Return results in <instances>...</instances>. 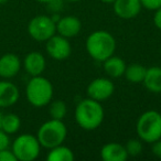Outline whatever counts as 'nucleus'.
<instances>
[{"label": "nucleus", "instance_id": "f257e3e1", "mask_svg": "<svg viewBox=\"0 0 161 161\" xmlns=\"http://www.w3.org/2000/svg\"><path fill=\"white\" fill-rule=\"evenodd\" d=\"M75 120L84 130H95L103 124L105 113L102 103L90 97L84 98L76 105Z\"/></svg>", "mask_w": 161, "mask_h": 161}, {"label": "nucleus", "instance_id": "f03ea898", "mask_svg": "<svg viewBox=\"0 0 161 161\" xmlns=\"http://www.w3.org/2000/svg\"><path fill=\"white\" fill-rule=\"evenodd\" d=\"M85 47L88 55L97 62H104L114 55L116 51V40L112 33L104 30L94 31L87 36Z\"/></svg>", "mask_w": 161, "mask_h": 161}, {"label": "nucleus", "instance_id": "7ed1b4c3", "mask_svg": "<svg viewBox=\"0 0 161 161\" xmlns=\"http://www.w3.org/2000/svg\"><path fill=\"white\" fill-rule=\"evenodd\" d=\"M53 85L47 77L42 75L31 76L25 86L27 99L34 107H44L53 98Z\"/></svg>", "mask_w": 161, "mask_h": 161}, {"label": "nucleus", "instance_id": "20e7f679", "mask_svg": "<svg viewBox=\"0 0 161 161\" xmlns=\"http://www.w3.org/2000/svg\"><path fill=\"white\" fill-rule=\"evenodd\" d=\"M67 136L66 125L63 120L51 118L43 123L38 129L36 137L39 139L41 147L51 149L58 145H62Z\"/></svg>", "mask_w": 161, "mask_h": 161}, {"label": "nucleus", "instance_id": "39448f33", "mask_svg": "<svg viewBox=\"0 0 161 161\" xmlns=\"http://www.w3.org/2000/svg\"><path fill=\"white\" fill-rule=\"evenodd\" d=\"M136 131L142 142L152 143L161 138V114L157 110H147L139 116Z\"/></svg>", "mask_w": 161, "mask_h": 161}, {"label": "nucleus", "instance_id": "423d86ee", "mask_svg": "<svg viewBox=\"0 0 161 161\" xmlns=\"http://www.w3.org/2000/svg\"><path fill=\"white\" fill-rule=\"evenodd\" d=\"M11 150L19 161H33L41 152V145L36 136L22 134L14 140Z\"/></svg>", "mask_w": 161, "mask_h": 161}, {"label": "nucleus", "instance_id": "0eeeda50", "mask_svg": "<svg viewBox=\"0 0 161 161\" xmlns=\"http://www.w3.org/2000/svg\"><path fill=\"white\" fill-rule=\"evenodd\" d=\"M28 33L38 42H47L56 33V23L50 16H36L29 21Z\"/></svg>", "mask_w": 161, "mask_h": 161}, {"label": "nucleus", "instance_id": "6e6552de", "mask_svg": "<svg viewBox=\"0 0 161 161\" xmlns=\"http://www.w3.org/2000/svg\"><path fill=\"white\" fill-rule=\"evenodd\" d=\"M115 85L107 77H97L93 80L87 86V96L92 99L99 102H105L114 94Z\"/></svg>", "mask_w": 161, "mask_h": 161}, {"label": "nucleus", "instance_id": "1a4fd4ad", "mask_svg": "<svg viewBox=\"0 0 161 161\" xmlns=\"http://www.w3.org/2000/svg\"><path fill=\"white\" fill-rule=\"evenodd\" d=\"M45 50L47 55L56 61L66 60L72 53V47L69 39L56 33L47 41Z\"/></svg>", "mask_w": 161, "mask_h": 161}, {"label": "nucleus", "instance_id": "9d476101", "mask_svg": "<svg viewBox=\"0 0 161 161\" xmlns=\"http://www.w3.org/2000/svg\"><path fill=\"white\" fill-rule=\"evenodd\" d=\"M140 0H115L113 3V9L117 17L121 19L136 18L141 11Z\"/></svg>", "mask_w": 161, "mask_h": 161}, {"label": "nucleus", "instance_id": "9b49d317", "mask_svg": "<svg viewBox=\"0 0 161 161\" xmlns=\"http://www.w3.org/2000/svg\"><path fill=\"white\" fill-rule=\"evenodd\" d=\"M22 62L14 53H6L0 56V77L9 80L18 75Z\"/></svg>", "mask_w": 161, "mask_h": 161}, {"label": "nucleus", "instance_id": "f8f14e48", "mask_svg": "<svg viewBox=\"0 0 161 161\" xmlns=\"http://www.w3.org/2000/svg\"><path fill=\"white\" fill-rule=\"evenodd\" d=\"M23 69L30 76L42 75L47 67V60L41 52L32 51L28 53L23 58Z\"/></svg>", "mask_w": 161, "mask_h": 161}, {"label": "nucleus", "instance_id": "ddd939ff", "mask_svg": "<svg viewBox=\"0 0 161 161\" xmlns=\"http://www.w3.org/2000/svg\"><path fill=\"white\" fill-rule=\"evenodd\" d=\"M82 30V22L75 16L61 17L56 22V32L66 39L76 36Z\"/></svg>", "mask_w": 161, "mask_h": 161}, {"label": "nucleus", "instance_id": "4468645a", "mask_svg": "<svg viewBox=\"0 0 161 161\" xmlns=\"http://www.w3.org/2000/svg\"><path fill=\"white\" fill-rule=\"evenodd\" d=\"M20 91L12 82L0 80V108H7L19 101Z\"/></svg>", "mask_w": 161, "mask_h": 161}, {"label": "nucleus", "instance_id": "2eb2a0df", "mask_svg": "<svg viewBox=\"0 0 161 161\" xmlns=\"http://www.w3.org/2000/svg\"><path fill=\"white\" fill-rule=\"evenodd\" d=\"M125 146L117 142H108L101 149V158L104 161H125L128 158Z\"/></svg>", "mask_w": 161, "mask_h": 161}, {"label": "nucleus", "instance_id": "dca6fc26", "mask_svg": "<svg viewBox=\"0 0 161 161\" xmlns=\"http://www.w3.org/2000/svg\"><path fill=\"white\" fill-rule=\"evenodd\" d=\"M142 84L145 87L153 94L161 93V67L152 66L147 69Z\"/></svg>", "mask_w": 161, "mask_h": 161}, {"label": "nucleus", "instance_id": "f3484780", "mask_svg": "<svg viewBox=\"0 0 161 161\" xmlns=\"http://www.w3.org/2000/svg\"><path fill=\"white\" fill-rule=\"evenodd\" d=\"M126 65L125 61L119 56L112 55L110 58H108L107 60H105L103 62V69L105 71V73L107 74L109 77L117 78L124 76L126 71Z\"/></svg>", "mask_w": 161, "mask_h": 161}, {"label": "nucleus", "instance_id": "a211bd4d", "mask_svg": "<svg viewBox=\"0 0 161 161\" xmlns=\"http://www.w3.org/2000/svg\"><path fill=\"white\" fill-rule=\"evenodd\" d=\"M49 150L50 151L47 156V159L49 161H73L75 158L72 149H69L66 146H63V143Z\"/></svg>", "mask_w": 161, "mask_h": 161}, {"label": "nucleus", "instance_id": "6ab92c4d", "mask_svg": "<svg viewBox=\"0 0 161 161\" xmlns=\"http://www.w3.org/2000/svg\"><path fill=\"white\" fill-rule=\"evenodd\" d=\"M146 72H147V69L143 65L139 64V63H131V64L126 67L124 76L127 78V80L130 82V83L139 84L143 82Z\"/></svg>", "mask_w": 161, "mask_h": 161}, {"label": "nucleus", "instance_id": "aec40b11", "mask_svg": "<svg viewBox=\"0 0 161 161\" xmlns=\"http://www.w3.org/2000/svg\"><path fill=\"white\" fill-rule=\"evenodd\" d=\"M21 127V119L17 114L9 113L5 114L3 118V124H1V129L8 135H14L19 131Z\"/></svg>", "mask_w": 161, "mask_h": 161}, {"label": "nucleus", "instance_id": "412c9836", "mask_svg": "<svg viewBox=\"0 0 161 161\" xmlns=\"http://www.w3.org/2000/svg\"><path fill=\"white\" fill-rule=\"evenodd\" d=\"M49 113L51 118L53 119H58V120H63L64 117L67 114V106L61 99H55L53 102H50V107H49Z\"/></svg>", "mask_w": 161, "mask_h": 161}, {"label": "nucleus", "instance_id": "4be33fe9", "mask_svg": "<svg viewBox=\"0 0 161 161\" xmlns=\"http://www.w3.org/2000/svg\"><path fill=\"white\" fill-rule=\"evenodd\" d=\"M126 151H127L128 156L130 157H137L142 152L143 145L141 139H129L127 143L125 145Z\"/></svg>", "mask_w": 161, "mask_h": 161}, {"label": "nucleus", "instance_id": "5701e85b", "mask_svg": "<svg viewBox=\"0 0 161 161\" xmlns=\"http://www.w3.org/2000/svg\"><path fill=\"white\" fill-rule=\"evenodd\" d=\"M142 8L151 11H156L161 7V0H140Z\"/></svg>", "mask_w": 161, "mask_h": 161}, {"label": "nucleus", "instance_id": "b1692460", "mask_svg": "<svg viewBox=\"0 0 161 161\" xmlns=\"http://www.w3.org/2000/svg\"><path fill=\"white\" fill-rule=\"evenodd\" d=\"M0 161H17V158L12 150H9V148H7V149L0 150Z\"/></svg>", "mask_w": 161, "mask_h": 161}, {"label": "nucleus", "instance_id": "393cba45", "mask_svg": "<svg viewBox=\"0 0 161 161\" xmlns=\"http://www.w3.org/2000/svg\"><path fill=\"white\" fill-rule=\"evenodd\" d=\"M10 146V138L9 135L5 132L3 129H0V150L7 149Z\"/></svg>", "mask_w": 161, "mask_h": 161}, {"label": "nucleus", "instance_id": "a878e982", "mask_svg": "<svg viewBox=\"0 0 161 161\" xmlns=\"http://www.w3.org/2000/svg\"><path fill=\"white\" fill-rule=\"evenodd\" d=\"M151 151L157 158L161 159V138L158 139L157 141H154V142H152Z\"/></svg>", "mask_w": 161, "mask_h": 161}, {"label": "nucleus", "instance_id": "bb28decb", "mask_svg": "<svg viewBox=\"0 0 161 161\" xmlns=\"http://www.w3.org/2000/svg\"><path fill=\"white\" fill-rule=\"evenodd\" d=\"M153 22H154V25H156L159 30H161V7L154 11Z\"/></svg>", "mask_w": 161, "mask_h": 161}, {"label": "nucleus", "instance_id": "cd10ccee", "mask_svg": "<svg viewBox=\"0 0 161 161\" xmlns=\"http://www.w3.org/2000/svg\"><path fill=\"white\" fill-rule=\"evenodd\" d=\"M33 1H36V3H49L52 0H33Z\"/></svg>", "mask_w": 161, "mask_h": 161}, {"label": "nucleus", "instance_id": "c85d7f7f", "mask_svg": "<svg viewBox=\"0 0 161 161\" xmlns=\"http://www.w3.org/2000/svg\"><path fill=\"white\" fill-rule=\"evenodd\" d=\"M3 113L0 110V129H1V124H3Z\"/></svg>", "mask_w": 161, "mask_h": 161}, {"label": "nucleus", "instance_id": "c756f323", "mask_svg": "<svg viewBox=\"0 0 161 161\" xmlns=\"http://www.w3.org/2000/svg\"><path fill=\"white\" fill-rule=\"evenodd\" d=\"M102 3H113L115 1V0H101Z\"/></svg>", "mask_w": 161, "mask_h": 161}, {"label": "nucleus", "instance_id": "7c9ffc66", "mask_svg": "<svg viewBox=\"0 0 161 161\" xmlns=\"http://www.w3.org/2000/svg\"><path fill=\"white\" fill-rule=\"evenodd\" d=\"M63 1H66V3H78L80 0H63Z\"/></svg>", "mask_w": 161, "mask_h": 161}, {"label": "nucleus", "instance_id": "2f4dec72", "mask_svg": "<svg viewBox=\"0 0 161 161\" xmlns=\"http://www.w3.org/2000/svg\"><path fill=\"white\" fill-rule=\"evenodd\" d=\"M9 0H0V5H5V3H7Z\"/></svg>", "mask_w": 161, "mask_h": 161}, {"label": "nucleus", "instance_id": "473e14b6", "mask_svg": "<svg viewBox=\"0 0 161 161\" xmlns=\"http://www.w3.org/2000/svg\"><path fill=\"white\" fill-rule=\"evenodd\" d=\"M160 56H161V49H160Z\"/></svg>", "mask_w": 161, "mask_h": 161}]
</instances>
